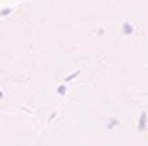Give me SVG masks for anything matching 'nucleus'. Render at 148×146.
Masks as SVG:
<instances>
[{"mask_svg": "<svg viewBox=\"0 0 148 146\" xmlns=\"http://www.w3.org/2000/svg\"><path fill=\"white\" fill-rule=\"evenodd\" d=\"M146 119H148V117H146V112H142V114H140V121H138V129H140V131H144V129H146Z\"/></svg>", "mask_w": 148, "mask_h": 146, "instance_id": "obj_1", "label": "nucleus"}]
</instances>
